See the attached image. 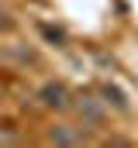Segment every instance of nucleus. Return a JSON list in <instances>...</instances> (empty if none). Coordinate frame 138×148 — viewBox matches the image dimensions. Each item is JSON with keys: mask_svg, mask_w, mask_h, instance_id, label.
<instances>
[{"mask_svg": "<svg viewBox=\"0 0 138 148\" xmlns=\"http://www.w3.org/2000/svg\"><path fill=\"white\" fill-rule=\"evenodd\" d=\"M38 97H41L45 107H55V110H66L69 107V90L62 86V83H45Z\"/></svg>", "mask_w": 138, "mask_h": 148, "instance_id": "f257e3e1", "label": "nucleus"}, {"mask_svg": "<svg viewBox=\"0 0 138 148\" xmlns=\"http://www.w3.org/2000/svg\"><path fill=\"white\" fill-rule=\"evenodd\" d=\"M79 110L86 114V117H90V121H93V124H97V121H100V107H97V103H93V100H90V97H83V103H79Z\"/></svg>", "mask_w": 138, "mask_h": 148, "instance_id": "20e7f679", "label": "nucleus"}, {"mask_svg": "<svg viewBox=\"0 0 138 148\" xmlns=\"http://www.w3.org/2000/svg\"><path fill=\"white\" fill-rule=\"evenodd\" d=\"M48 141H55V145H83L86 134H76V131H69V127H55V131L48 134Z\"/></svg>", "mask_w": 138, "mask_h": 148, "instance_id": "f03ea898", "label": "nucleus"}, {"mask_svg": "<svg viewBox=\"0 0 138 148\" xmlns=\"http://www.w3.org/2000/svg\"><path fill=\"white\" fill-rule=\"evenodd\" d=\"M41 35L48 38V41H59V45L66 41V31H59V28H52V24H41Z\"/></svg>", "mask_w": 138, "mask_h": 148, "instance_id": "39448f33", "label": "nucleus"}, {"mask_svg": "<svg viewBox=\"0 0 138 148\" xmlns=\"http://www.w3.org/2000/svg\"><path fill=\"white\" fill-rule=\"evenodd\" d=\"M10 28H14V21H10L7 14H0V31H10Z\"/></svg>", "mask_w": 138, "mask_h": 148, "instance_id": "423d86ee", "label": "nucleus"}, {"mask_svg": "<svg viewBox=\"0 0 138 148\" xmlns=\"http://www.w3.org/2000/svg\"><path fill=\"white\" fill-rule=\"evenodd\" d=\"M100 93L107 97V100H110V103H114V107H117V110H124V107H128V103H124V93H121L117 86H104Z\"/></svg>", "mask_w": 138, "mask_h": 148, "instance_id": "7ed1b4c3", "label": "nucleus"}]
</instances>
